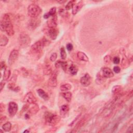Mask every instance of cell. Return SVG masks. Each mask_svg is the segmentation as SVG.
<instances>
[{
  "mask_svg": "<svg viewBox=\"0 0 133 133\" xmlns=\"http://www.w3.org/2000/svg\"><path fill=\"white\" fill-rule=\"evenodd\" d=\"M6 119V117L5 116H1V119H0V123L2 124L3 123V121H5V120Z\"/></svg>",
  "mask_w": 133,
  "mask_h": 133,
  "instance_id": "cell-43",
  "label": "cell"
},
{
  "mask_svg": "<svg viewBox=\"0 0 133 133\" xmlns=\"http://www.w3.org/2000/svg\"><path fill=\"white\" fill-rule=\"evenodd\" d=\"M58 24L57 17L55 15L52 17V18L47 20V25L49 28H56Z\"/></svg>",
  "mask_w": 133,
  "mask_h": 133,
  "instance_id": "cell-12",
  "label": "cell"
},
{
  "mask_svg": "<svg viewBox=\"0 0 133 133\" xmlns=\"http://www.w3.org/2000/svg\"><path fill=\"white\" fill-rule=\"evenodd\" d=\"M113 62L114 64H118L120 62V59L118 57H115L113 59Z\"/></svg>",
  "mask_w": 133,
  "mask_h": 133,
  "instance_id": "cell-37",
  "label": "cell"
},
{
  "mask_svg": "<svg viewBox=\"0 0 133 133\" xmlns=\"http://www.w3.org/2000/svg\"><path fill=\"white\" fill-rule=\"evenodd\" d=\"M50 44V42L47 39L44 38L42 40L36 42L33 44L31 47V51L33 53H40L45 46Z\"/></svg>",
  "mask_w": 133,
  "mask_h": 133,
  "instance_id": "cell-2",
  "label": "cell"
},
{
  "mask_svg": "<svg viewBox=\"0 0 133 133\" xmlns=\"http://www.w3.org/2000/svg\"><path fill=\"white\" fill-rule=\"evenodd\" d=\"M28 113L29 114H36L37 113H38L40 108L39 105L36 103H33L29 104L28 109Z\"/></svg>",
  "mask_w": 133,
  "mask_h": 133,
  "instance_id": "cell-13",
  "label": "cell"
},
{
  "mask_svg": "<svg viewBox=\"0 0 133 133\" xmlns=\"http://www.w3.org/2000/svg\"><path fill=\"white\" fill-rule=\"evenodd\" d=\"M31 43V39L25 32H22L19 37V44L20 46L23 48L28 47Z\"/></svg>",
  "mask_w": 133,
  "mask_h": 133,
  "instance_id": "cell-5",
  "label": "cell"
},
{
  "mask_svg": "<svg viewBox=\"0 0 133 133\" xmlns=\"http://www.w3.org/2000/svg\"><path fill=\"white\" fill-rule=\"evenodd\" d=\"M77 57L79 59L83 61L88 62L89 61V58L87 57V56L82 52H79L77 53Z\"/></svg>",
  "mask_w": 133,
  "mask_h": 133,
  "instance_id": "cell-20",
  "label": "cell"
},
{
  "mask_svg": "<svg viewBox=\"0 0 133 133\" xmlns=\"http://www.w3.org/2000/svg\"><path fill=\"white\" fill-rule=\"evenodd\" d=\"M37 93L39 96L43 99L45 101H47L49 99V96L47 93L42 89H39L37 90Z\"/></svg>",
  "mask_w": 133,
  "mask_h": 133,
  "instance_id": "cell-19",
  "label": "cell"
},
{
  "mask_svg": "<svg viewBox=\"0 0 133 133\" xmlns=\"http://www.w3.org/2000/svg\"><path fill=\"white\" fill-rule=\"evenodd\" d=\"M44 118L47 124L54 126L57 125L60 121V117L56 114H54L50 112H46L44 114Z\"/></svg>",
  "mask_w": 133,
  "mask_h": 133,
  "instance_id": "cell-3",
  "label": "cell"
},
{
  "mask_svg": "<svg viewBox=\"0 0 133 133\" xmlns=\"http://www.w3.org/2000/svg\"><path fill=\"white\" fill-rule=\"evenodd\" d=\"M48 84L53 87H55L57 85V74L56 72H54L51 74L48 81Z\"/></svg>",
  "mask_w": 133,
  "mask_h": 133,
  "instance_id": "cell-10",
  "label": "cell"
},
{
  "mask_svg": "<svg viewBox=\"0 0 133 133\" xmlns=\"http://www.w3.org/2000/svg\"><path fill=\"white\" fill-rule=\"evenodd\" d=\"M88 117V116L87 114H86L84 116V117L81 119V120L80 121H79L78 123L76 124V126L74 127V129L77 130V129H79L80 128H81L82 126L85 123L86 120H87Z\"/></svg>",
  "mask_w": 133,
  "mask_h": 133,
  "instance_id": "cell-18",
  "label": "cell"
},
{
  "mask_svg": "<svg viewBox=\"0 0 133 133\" xmlns=\"http://www.w3.org/2000/svg\"><path fill=\"white\" fill-rule=\"evenodd\" d=\"M62 96L69 102L71 101L72 93L71 92H65L62 94Z\"/></svg>",
  "mask_w": 133,
  "mask_h": 133,
  "instance_id": "cell-29",
  "label": "cell"
},
{
  "mask_svg": "<svg viewBox=\"0 0 133 133\" xmlns=\"http://www.w3.org/2000/svg\"><path fill=\"white\" fill-rule=\"evenodd\" d=\"M0 28L3 32H5L9 36H13L15 33L14 27L10 15L8 14H4L0 23Z\"/></svg>",
  "mask_w": 133,
  "mask_h": 133,
  "instance_id": "cell-1",
  "label": "cell"
},
{
  "mask_svg": "<svg viewBox=\"0 0 133 133\" xmlns=\"http://www.w3.org/2000/svg\"><path fill=\"white\" fill-rule=\"evenodd\" d=\"M59 34V31L56 28H50L47 30V34L48 37L53 40L57 39Z\"/></svg>",
  "mask_w": 133,
  "mask_h": 133,
  "instance_id": "cell-14",
  "label": "cell"
},
{
  "mask_svg": "<svg viewBox=\"0 0 133 133\" xmlns=\"http://www.w3.org/2000/svg\"><path fill=\"white\" fill-rule=\"evenodd\" d=\"M101 74L105 78H111L114 76V74L109 68H103L101 69Z\"/></svg>",
  "mask_w": 133,
  "mask_h": 133,
  "instance_id": "cell-15",
  "label": "cell"
},
{
  "mask_svg": "<svg viewBox=\"0 0 133 133\" xmlns=\"http://www.w3.org/2000/svg\"><path fill=\"white\" fill-rule=\"evenodd\" d=\"M18 110V104L15 102H10L9 104V108L8 111L11 117L14 116L17 113Z\"/></svg>",
  "mask_w": 133,
  "mask_h": 133,
  "instance_id": "cell-6",
  "label": "cell"
},
{
  "mask_svg": "<svg viewBox=\"0 0 133 133\" xmlns=\"http://www.w3.org/2000/svg\"><path fill=\"white\" fill-rule=\"evenodd\" d=\"M2 128L6 132L10 131L12 129V124L10 122H7L2 126Z\"/></svg>",
  "mask_w": 133,
  "mask_h": 133,
  "instance_id": "cell-27",
  "label": "cell"
},
{
  "mask_svg": "<svg viewBox=\"0 0 133 133\" xmlns=\"http://www.w3.org/2000/svg\"><path fill=\"white\" fill-rule=\"evenodd\" d=\"M75 1H69L67 5L66 6V10H70L71 9H72L73 6L74 4H75Z\"/></svg>",
  "mask_w": 133,
  "mask_h": 133,
  "instance_id": "cell-32",
  "label": "cell"
},
{
  "mask_svg": "<svg viewBox=\"0 0 133 133\" xmlns=\"http://www.w3.org/2000/svg\"><path fill=\"white\" fill-rule=\"evenodd\" d=\"M105 78L103 76L102 74L100 72L98 73L96 76V82L98 84H102L103 82L104 81Z\"/></svg>",
  "mask_w": 133,
  "mask_h": 133,
  "instance_id": "cell-23",
  "label": "cell"
},
{
  "mask_svg": "<svg viewBox=\"0 0 133 133\" xmlns=\"http://www.w3.org/2000/svg\"><path fill=\"white\" fill-rule=\"evenodd\" d=\"M43 73L45 75H48L52 73V69L50 65H46L43 69Z\"/></svg>",
  "mask_w": 133,
  "mask_h": 133,
  "instance_id": "cell-26",
  "label": "cell"
},
{
  "mask_svg": "<svg viewBox=\"0 0 133 133\" xmlns=\"http://www.w3.org/2000/svg\"><path fill=\"white\" fill-rule=\"evenodd\" d=\"M69 111V107L67 104H64L60 107V114L62 117H65Z\"/></svg>",
  "mask_w": 133,
  "mask_h": 133,
  "instance_id": "cell-17",
  "label": "cell"
},
{
  "mask_svg": "<svg viewBox=\"0 0 133 133\" xmlns=\"http://www.w3.org/2000/svg\"><path fill=\"white\" fill-rule=\"evenodd\" d=\"M8 87L11 89L12 90L14 91L15 92H18L20 90V88L19 86H15V84H13V83H10L8 85Z\"/></svg>",
  "mask_w": 133,
  "mask_h": 133,
  "instance_id": "cell-30",
  "label": "cell"
},
{
  "mask_svg": "<svg viewBox=\"0 0 133 133\" xmlns=\"http://www.w3.org/2000/svg\"><path fill=\"white\" fill-rule=\"evenodd\" d=\"M113 71L115 73H120L121 71V68L118 66H115L113 68Z\"/></svg>",
  "mask_w": 133,
  "mask_h": 133,
  "instance_id": "cell-39",
  "label": "cell"
},
{
  "mask_svg": "<svg viewBox=\"0 0 133 133\" xmlns=\"http://www.w3.org/2000/svg\"><path fill=\"white\" fill-rule=\"evenodd\" d=\"M47 13L48 14V15H50V17L55 15L56 13V7L52 8Z\"/></svg>",
  "mask_w": 133,
  "mask_h": 133,
  "instance_id": "cell-33",
  "label": "cell"
},
{
  "mask_svg": "<svg viewBox=\"0 0 133 133\" xmlns=\"http://www.w3.org/2000/svg\"><path fill=\"white\" fill-rule=\"evenodd\" d=\"M60 56L62 59H66L67 57V53L66 52V50L64 47H62L60 49Z\"/></svg>",
  "mask_w": 133,
  "mask_h": 133,
  "instance_id": "cell-31",
  "label": "cell"
},
{
  "mask_svg": "<svg viewBox=\"0 0 133 133\" xmlns=\"http://www.w3.org/2000/svg\"><path fill=\"white\" fill-rule=\"evenodd\" d=\"M4 70H5L3 74V81H7L10 78L11 72L10 69L8 68H6V69Z\"/></svg>",
  "mask_w": 133,
  "mask_h": 133,
  "instance_id": "cell-25",
  "label": "cell"
},
{
  "mask_svg": "<svg viewBox=\"0 0 133 133\" xmlns=\"http://www.w3.org/2000/svg\"><path fill=\"white\" fill-rule=\"evenodd\" d=\"M41 24V21L39 19L37 18H33L29 20L28 24V28L29 30H34L36 29L38 27L40 26Z\"/></svg>",
  "mask_w": 133,
  "mask_h": 133,
  "instance_id": "cell-9",
  "label": "cell"
},
{
  "mask_svg": "<svg viewBox=\"0 0 133 133\" xmlns=\"http://www.w3.org/2000/svg\"><path fill=\"white\" fill-rule=\"evenodd\" d=\"M0 111H1V113L4 111V105H3V103H1L0 104Z\"/></svg>",
  "mask_w": 133,
  "mask_h": 133,
  "instance_id": "cell-42",
  "label": "cell"
},
{
  "mask_svg": "<svg viewBox=\"0 0 133 133\" xmlns=\"http://www.w3.org/2000/svg\"><path fill=\"white\" fill-rule=\"evenodd\" d=\"M42 12V9L36 4H31L28 8V15L32 18L38 17L41 14Z\"/></svg>",
  "mask_w": 133,
  "mask_h": 133,
  "instance_id": "cell-4",
  "label": "cell"
},
{
  "mask_svg": "<svg viewBox=\"0 0 133 133\" xmlns=\"http://www.w3.org/2000/svg\"><path fill=\"white\" fill-rule=\"evenodd\" d=\"M0 132H3V131L2 130H0Z\"/></svg>",
  "mask_w": 133,
  "mask_h": 133,
  "instance_id": "cell-44",
  "label": "cell"
},
{
  "mask_svg": "<svg viewBox=\"0 0 133 133\" xmlns=\"http://www.w3.org/2000/svg\"><path fill=\"white\" fill-rule=\"evenodd\" d=\"M18 56H19V51L17 50H15H15H13L11 52L9 56L8 59L9 65L10 66H12L17 60Z\"/></svg>",
  "mask_w": 133,
  "mask_h": 133,
  "instance_id": "cell-7",
  "label": "cell"
},
{
  "mask_svg": "<svg viewBox=\"0 0 133 133\" xmlns=\"http://www.w3.org/2000/svg\"><path fill=\"white\" fill-rule=\"evenodd\" d=\"M37 100L36 97L34 96L32 92L28 93L23 98V101L26 103H36Z\"/></svg>",
  "mask_w": 133,
  "mask_h": 133,
  "instance_id": "cell-8",
  "label": "cell"
},
{
  "mask_svg": "<svg viewBox=\"0 0 133 133\" xmlns=\"http://www.w3.org/2000/svg\"><path fill=\"white\" fill-rule=\"evenodd\" d=\"M70 73L72 75H75L78 72V69L75 65H72L69 68Z\"/></svg>",
  "mask_w": 133,
  "mask_h": 133,
  "instance_id": "cell-24",
  "label": "cell"
},
{
  "mask_svg": "<svg viewBox=\"0 0 133 133\" xmlns=\"http://www.w3.org/2000/svg\"><path fill=\"white\" fill-rule=\"evenodd\" d=\"M122 91V87L120 85H115L112 89V93L114 96H118Z\"/></svg>",
  "mask_w": 133,
  "mask_h": 133,
  "instance_id": "cell-21",
  "label": "cell"
},
{
  "mask_svg": "<svg viewBox=\"0 0 133 133\" xmlns=\"http://www.w3.org/2000/svg\"><path fill=\"white\" fill-rule=\"evenodd\" d=\"M103 60L106 63H110L112 60V59L110 55H107L103 58Z\"/></svg>",
  "mask_w": 133,
  "mask_h": 133,
  "instance_id": "cell-34",
  "label": "cell"
},
{
  "mask_svg": "<svg viewBox=\"0 0 133 133\" xmlns=\"http://www.w3.org/2000/svg\"><path fill=\"white\" fill-rule=\"evenodd\" d=\"M66 48L68 51H71L73 50V45L71 43H68L66 45Z\"/></svg>",
  "mask_w": 133,
  "mask_h": 133,
  "instance_id": "cell-38",
  "label": "cell"
},
{
  "mask_svg": "<svg viewBox=\"0 0 133 133\" xmlns=\"http://www.w3.org/2000/svg\"><path fill=\"white\" fill-rule=\"evenodd\" d=\"M67 66H68V64H67V62H65V61L61 62V68L64 70V71H66V70L67 69Z\"/></svg>",
  "mask_w": 133,
  "mask_h": 133,
  "instance_id": "cell-35",
  "label": "cell"
},
{
  "mask_svg": "<svg viewBox=\"0 0 133 133\" xmlns=\"http://www.w3.org/2000/svg\"><path fill=\"white\" fill-rule=\"evenodd\" d=\"M83 6V3L82 1H80L79 2L77 3L76 4H74L72 8V13L73 15H76L82 9Z\"/></svg>",
  "mask_w": 133,
  "mask_h": 133,
  "instance_id": "cell-16",
  "label": "cell"
},
{
  "mask_svg": "<svg viewBox=\"0 0 133 133\" xmlns=\"http://www.w3.org/2000/svg\"><path fill=\"white\" fill-rule=\"evenodd\" d=\"M57 57V54L56 53H53L50 57V60L51 61H55L56 60Z\"/></svg>",
  "mask_w": 133,
  "mask_h": 133,
  "instance_id": "cell-36",
  "label": "cell"
},
{
  "mask_svg": "<svg viewBox=\"0 0 133 133\" xmlns=\"http://www.w3.org/2000/svg\"><path fill=\"white\" fill-rule=\"evenodd\" d=\"M71 88H72L71 85L70 84L67 83L60 86V90L61 91H62V92H67V91L70 90Z\"/></svg>",
  "mask_w": 133,
  "mask_h": 133,
  "instance_id": "cell-28",
  "label": "cell"
},
{
  "mask_svg": "<svg viewBox=\"0 0 133 133\" xmlns=\"http://www.w3.org/2000/svg\"><path fill=\"white\" fill-rule=\"evenodd\" d=\"M80 82L82 85L85 87L88 86L90 84L91 78L88 73H86L80 79Z\"/></svg>",
  "mask_w": 133,
  "mask_h": 133,
  "instance_id": "cell-11",
  "label": "cell"
},
{
  "mask_svg": "<svg viewBox=\"0 0 133 133\" xmlns=\"http://www.w3.org/2000/svg\"><path fill=\"white\" fill-rule=\"evenodd\" d=\"M5 85V83L4 82V81H2L1 83H0V91H1V92H2V90L4 88Z\"/></svg>",
  "mask_w": 133,
  "mask_h": 133,
  "instance_id": "cell-41",
  "label": "cell"
},
{
  "mask_svg": "<svg viewBox=\"0 0 133 133\" xmlns=\"http://www.w3.org/2000/svg\"><path fill=\"white\" fill-rule=\"evenodd\" d=\"M0 68H1V70H3V69H6V65L4 61H2L1 62V65H0Z\"/></svg>",
  "mask_w": 133,
  "mask_h": 133,
  "instance_id": "cell-40",
  "label": "cell"
},
{
  "mask_svg": "<svg viewBox=\"0 0 133 133\" xmlns=\"http://www.w3.org/2000/svg\"><path fill=\"white\" fill-rule=\"evenodd\" d=\"M9 39L4 35H1L0 39V45L1 46H5L9 43Z\"/></svg>",
  "mask_w": 133,
  "mask_h": 133,
  "instance_id": "cell-22",
  "label": "cell"
}]
</instances>
